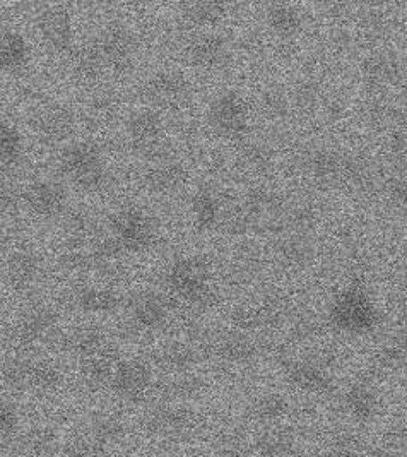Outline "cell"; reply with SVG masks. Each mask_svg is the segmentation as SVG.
Returning <instances> with one entry per match:
<instances>
[{"label":"cell","instance_id":"26","mask_svg":"<svg viewBox=\"0 0 407 457\" xmlns=\"http://www.w3.org/2000/svg\"><path fill=\"white\" fill-rule=\"evenodd\" d=\"M62 348L78 358H89L106 350V334L96 326H82L69 334L62 341Z\"/></svg>","mask_w":407,"mask_h":457},{"label":"cell","instance_id":"25","mask_svg":"<svg viewBox=\"0 0 407 457\" xmlns=\"http://www.w3.org/2000/svg\"><path fill=\"white\" fill-rule=\"evenodd\" d=\"M265 21H267L269 29L276 37H279L283 40H289V38H295L302 31L303 14L293 4L276 2V4H269V7L265 9Z\"/></svg>","mask_w":407,"mask_h":457},{"label":"cell","instance_id":"27","mask_svg":"<svg viewBox=\"0 0 407 457\" xmlns=\"http://www.w3.org/2000/svg\"><path fill=\"white\" fill-rule=\"evenodd\" d=\"M120 295L104 287H81L74 293V303L84 313H113L120 307Z\"/></svg>","mask_w":407,"mask_h":457},{"label":"cell","instance_id":"36","mask_svg":"<svg viewBox=\"0 0 407 457\" xmlns=\"http://www.w3.org/2000/svg\"><path fill=\"white\" fill-rule=\"evenodd\" d=\"M205 391H207V384L203 377L192 375L190 372L171 377L162 387L164 397L171 401L195 399V397H201Z\"/></svg>","mask_w":407,"mask_h":457},{"label":"cell","instance_id":"46","mask_svg":"<svg viewBox=\"0 0 407 457\" xmlns=\"http://www.w3.org/2000/svg\"><path fill=\"white\" fill-rule=\"evenodd\" d=\"M22 206V188L7 171L0 173V214L14 216Z\"/></svg>","mask_w":407,"mask_h":457},{"label":"cell","instance_id":"32","mask_svg":"<svg viewBox=\"0 0 407 457\" xmlns=\"http://www.w3.org/2000/svg\"><path fill=\"white\" fill-rule=\"evenodd\" d=\"M63 384L61 369L46 360H28L26 391L33 389L38 393H54Z\"/></svg>","mask_w":407,"mask_h":457},{"label":"cell","instance_id":"4","mask_svg":"<svg viewBox=\"0 0 407 457\" xmlns=\"http://www.w3.org/2000/svg\"><path fill=\"white\" fill-rule=\"evenodd\" d=\"M62 175L84 192H98L106 186L108 171L100 145L91 141L69 143L61 151Z\"/></svg>","mask_w":407,"mask_h":457},{"label":"cell","instance_id":"6","mask_svg":"<svg viewBox=\"0 0 407 457\" xmlns=\"http://www.w3.org/2000/svg\"><path fill=\"white\" fill-rule=\"evenodd\" d=\"M22 206L41 221H55L69 208V192L55 179H37L22 188Z\"/></svg>","mask_w":407,"mask_h":457},{"label":"cell","instance_id":"22","mask_svg":"<svg viewBox=\"0 0 407 457\" xmlns=\"http://www.w3.org/2000/svg\"><path fill=\"white\" fill-rule=\"evenodd\" d=\"M212 353L226 363L246 365V363H252L261 354V346L248 334L233 331V333L221 334L214 341Z\"/></svg>","mask_w":407,"mask_h":457},{"label":"cell","instance_id":"49","mask_svg":"<svg viewBox=\"0 0 407 457\" xmlns=\"http://www.w3.org/2000/svg\"><path fill=\"white\" fill-rule=\"evenodd\" d=\"M387 195L390 203L404 209L406 204V182L401 177H394L387 182Z\"/></svg>","mask_w":407,"mask_h":457},{"label":"cell","instance_id":"31","mask_svg":"<svg viewBox=\"0 0 407 457\" xmlns=\"http://www.w3.org/2000/svg\"><path fill=\"white\" fill-rule=\"evenodd\" d=\"M190 211L194 216V223L201 231L214 229L221 223V201L218 194L211 188H201L192 195Z\"/></svg>","mask_w":407,"mask_h":457},{"label":"cell","instance_id":"7","mask_svg":"<svg viewBox=\"0 0 407 457\" xmlns=\"http://www.w3.org/2000/svg\"><path fill=\"white\" fill-rule=\"evenodd\" d=\"M76 113L67 104H50L41 106L31 117V130L40 145L46 147L67 143L76 132Z\"/></svg>","mask_w":407,"mask_h":457},{"label":"cell","instance_id":"3","mask_svg":"<svg viewBox=\"0 0 407 457\" xmlns=\"http://www.w3.org/2000/svg\"><path fill=\"white\" fill-rule=\"evenodd\" d=\"M380 315L363 287L351 285L339 291L328 309V324L339 333L363 336L378 326Z\"/></svg>","mask_w":407,"mask_h":457},{"label":"cell","instance_id":"20","mask_svg":"<svg viewBox=\"0 0 407 457\" xmlns=\"http://www.w3.org/2000/svg\"><path fill=\"white\" fill-rule=\"evenodd\" d=\"M272 253L285 270H302L311 262L315 249L308 235L287 231L278 237L272 247Z\"/></svg>","mask_w":407,"mask_h":457},{"label":"cell","instance_id":"55","mask_svg":"<svg viewBox=\"0 0 407 457\" xmlns=\"http://www.w3.org/2000/svg\"><path fill=\"white\" fill-rule=\"evenodd\" d=\"M190 457H203V456H190Z\"/></svg>","mask_w":407,"mask_h":457},{"label":"cell","instance_id":"29","mask_svg":"<svg viewBox=\"0 0 407 457\" xmlns=\"http://www.w3.org/2000/svg\"><path fill=\"white\" fill-rule=\"evenodd\" d=\"M347 413L358 423H370L378 415V395L365 382L353 384L345 395Z\"/></svg>","mask_w":407,"mask_h":457},{"label":"cell","instance_id":"34","mask_svg":"<svg viewBox=\"0 0 407 457\" xmlns=\"http://www.w3.org/2000/svg\"><path fill=\"white\" fill-rule=\"evenodd\" d=\"M281 221H283V228L287 231L308 235L319 225L320 211L308 199L296 201L293 203V206H285Z\"/></svg>","mask_w":407,"mask_h":457},{"label":"cell","instance_id":"30","mask_svg":"<svg viewBox=\"0 0 407 457\" xmlns=\"http://www.w3.org/2000/svg\"><path fill=\"white\" fill-rule=\"evenodd\" d=\"M156 363L171 374H188L201 363V353L185 343H171L163 346L156 356Z\"/></svg>","mask_w":407,"mask_h":457},{"label":"cell","instance_id":"53","mask_svg":"<svg viewBox=\"0 0 407 457\" xmlns=\"http://www.w3.org/2000/svg\"><path fill=\"white\" fill-rule=\"evenodd\" d=\"M223 457H253L246 449L240 447V445H226L221 453Z\"/></svg>","mask_w":407,"mask_h":457},{"label":"cell","instance_id":"23","mask_svg":"<svg viewBox=\"0 0 407 457\" xmlns=\"http://www.w3.org/2000/svg\"><path fill=\"white\" fill-rule=\"evenodd\" d=\"M69 57L72 74L82 83H95L102 78L104 71H108L96 38L86 40L79 46H74Z\"/></svg>","mask_w":407,"mask_h":457},{"label":"cell","instance_id":"9","mask_svg":"<svg viewBox=\"0 0 407 457\" xmlns=\"http://www.w3.org/2000/svg\"><path fill=\"white\" fill-rule=\"evenodd\" d=\"M127 134L132 147L139 154H147L149 158H156L163 151L164 122L163 117L151 108H144L127 122Z\"/></svg>","mask_w":407,"mask_h":457},{"label":"cell","instance_id":"39","mask_svg":"<svg viewBox=\"0 0 407 457\" xmlns=\"http://www.w3.org/2000/svg\"><path fill=\"white\" fill-rule=\"evenodd\" d=\"M57 451V436L50 428H35L26 434L20 445L24 457H52Z\"/></svg>","mask_w":407,"mask_h":457},{"label":"cell","instance_id":"16","mask_svg":"<svg viewBox=\"0 0 407 457\" xmlns=\"http://www.w3.org/2000/svg\"><path fill=\"white\" fill-rule=\"evenodd\" d=\"M31 61V45L16 28H0V76H20Z\"/></svg>","mask_w":407,"mask_h":457},{"label":"cell","instance_id":"21","mask_svg":"<svg viewBox=\"0 0 407 457\" xmlns=\"http://www.w3.org/2000/svg\"><path fill=\"white\" fill-rule=\"evenodd\" d=\"M132 322L144 331L162 329L170 317V305L158 293H141L130 305Z\"/></svg>","mask_w":407,"mask_h":457},{"label":"cell","instance_id":"11","mask_svg":"<svg viewBox=\"0 0 407 457\" xmlns=\"http://www.w3.org/2000/svg\"><path fill=\"white\" fill-rule=\"evenodd\" d=\"M59 312L50 305H35L21 313L12 328V337L22 348H31L43 343L55 331Z\"/></svg>","mask_w":407,"mask_h":457},{"label":"cell","instance_id":"14","mask_svg":"<svg viewBox=\"0 0 407 457\" xmlns=\"http://www.w3.org/2000/svg\"><path fill=\"white\" fill-rule=\"evenodd\" d=\"M281 367L287 382L303 393L327 395L334 391L332 375L327 372L324 365L317 361L285 358L281 360Z\"/></svg>","mask_w":407,"mask_h":457},{"label":"cell","instance_id":"24","mask_svg":"<svg viewBox=\"0 0 407 457\" xmlns=\"http://www.w3.org/2000/svg\"><path fill=\"white\" fill-rule=\"evenodd\" d=\"M361 76L371 87H387L401 83L404 78V67L399 59L388 54H373L361 63Z\"/></svg>","mask_w":407,"mask_h":457},{"label":"cell","instance_id":"37","mask_svg":"<svg viewBox=\"0 0 407 457\" xmlns=\"http://www.w3.org/2000/svg\"><path fill=\"white\" fill-rule=\"evenodd\" d=\"M289 411H291L289 401L286 399L285 395H278V393H269V395L257 397L250 408L252 418L261 423L279 421L286 418Z\"/></svg>","mask_w":407,"mask_h":457},{"label":"cell","instance_id":"15","mask_svg":"<svg viewBox=\"0 0 407 457\" xmlns=\"http://www.w3.org/2000/svg\"><path fill=\"white\" fill-rule=\"evenodd\" d=\"M144 93L153 104L179 106L190 98L192 86L182 72L158 71L144 84Z\"/></svg>","mask_w":407,"mask_h":457},{"label":"cell","instance_id":"48","mask_svg":"<svg viewBox=\"0 0 407 457\" xmlns=\"http://www.w3.org/2000/svg\"><path fill=\"white\" fill-rule=\"evenodd\" d=\"M20 425L18 410L5 399H0V438L12 436Z\"/></svg>","mask_w":407,"mask_h":457},{"label":"cell","instance_id":"1","mask_svg":"<svg viewBox=\"0 0 407 457\" xmlns=\"http://www.w3.org/2000/svg\"><path fill=\"white\" fill-rule=\"evenodd\" d=\"M164 283L175 296L199 309L212 307L218 300L211 268L201 255H185L173 261L166 270Z\"/></svg>","mask_w":407,"mask_h":457},{"label":"cell","instance_id":"43","mask_svg":"<svg viewBox=\"0 0 407 457\" xmlns=\"http://www.w3.org/2000/svg\"><path fill=\"white\" fill-rule=\"evenodd\" d=\"M328 453L332 457H367L368 447L361 436L339 430L328 440Z\"/></svg>","mask_w":407,"mask_h":457},{"label":"cell","instance_id":"2","mask_svg":"<svg viewBox=\"0 0 407 457\" xmlns=\"http://www.w3.org/2000/svg\"><path fill=\"white\" fill-rule=\"evenodd\" d=\"M110 238L106 245L113 257L120 253H141L153 249L158 240V228L153 216L139 206H123L110 218Z\"/></svg>","mask_w":407,"mask_h":457},{"label":"cell","instance_id":"45","mask_svg":"<svg viewBox=\"0 0 407 457\" xmlns=\"http://www.w3.org/2000/svg\"><path fill=\"white\" fill-rule=\"evenodd\" d=\"M91 434H93V440L98 447H108V445L117 444L119 440H122L125 428L119 418L100 416L95 420Z\"/></svg>","mask_w":407,"mask_h":457},{"label":"cell","instance_id":"17","mask_svg":"<svg viewBox=\"0 0 407 457\" xmlns=\"http://www.w3.org/2000/svg\"><path fill=\"white\" fill-rule=\"evenodd\" d=\"M201 423V416L195 411L184 408V406H158L153 411H149L144 420V425L147 430L173 436V434H184L192 428H195Z\"/></svg>","mask_w":407,"mask_h":457},{"label":"cell","instance_id":"42","mask_svg":"<svg viewBox=\"0 0 407 457\" xmlns=\"http://www.w3.org/2000/svg\"><path fill=\"white\" fill-rule=\"evenodd\" d=\"M289 98L293 108H296L302 113H311L322 102V86L319 81L306 78L295 86Z\"/></svg>","mask_w":407,"mask_h":457},{"label":"cell","instance_id":"41","mask_svg":"<svg viewBox=\"0 0 407 457\" xmlns=\"http://www.w3.org/2000/svg\"><path fill=\"white\" fill-rule=\"evenodd\" d=\"M240 160L246 170L253 173H265L274 165V151L262 141H250L242 145Z\"/></svg>","mask_w":407,"mask_h":457},{"label":"cell","instance_id":"8","mask_svg":"<svg viewBox=\"0 0 407 457\" xmlns=\"http://www.w3.org/2000/svg\"><path fill=\"white\" fill-rule=\"evenodd\" d=\"M37 28L43 43L57 55H69L74 48V21L65 5H45L37 14Z\"/></svg>","mask_w":407,"mask_h":457},{"label":"cell","instance_id":"18","mask_svg":"<svg viewBox=\"0 0 407 457\" xmlns=\"http://www.w3.org/2000/svg\"><path fill=\"white\" fill-rule=\"evenodd\" d=\"M188 179L187 168L173 160H160L145 168L143 187L154 195H173L184 187Z\"/></svg>","mask_w":407,"mask_h":457},{"label":"cell","instance_id":"5","mask_svg":"<svg viewBox=\"0 0 407 457\" xmlns=\"http://www.w3.org/2000/svg\"><path fill=\"white\" fill-rule=\"evenodd\" d=\"M209 124L226 139L240 141L250 130V108L237 91H226L209 106Z\"/></svg>","mask_w":407,"mask_h":457},{"label":"cell","instance_id":"10","mask_svg":"<svg viewBox=\"0 0 407 457\" xmlns=\"http://www.w3.org/2000/svg\"><path fill=\"white\" fill-rule=\"evenodd\" d=\"M4 262L5 281L11 290L24 293L31 290L40 281L43 262L37 250L21 245L7 252Z\"/></svg>","mask_w":407,"mask_h":457},{"label":"cell","instance_id":"44","mask_svg":"<svg viewBox=\"0 0 407 457\" xmlns=\"http://www.w3.org/2000/svg\"><path fill=\"white\" fill-rule=\"evenodd\" d=\"M406 361V345L404 336L392 337L386 345L380 346V350L375 354V365L380 370H395L404 367Z\"/></svg>","mask_w":407,"mask_h":457},{"label":"cell","instance_id":"13","mask_svg":"<svg viewBox=\"0 0 407 457\" xmlns=\"http://www.w3.org/2000/svg\"><path fill=\"white\" fill-rule=\"evenodd\" d=\"M96 42L102 50L106 69H112L115 72L125 71L132 63L137 52L136 37L122 24L106 26L102 35L96 37Z\"/></svg>","mask_w":407,"mask_h":457},{"label":"cell","instance_id":"50","mask_svg":"<svg viewBox=\"0 0 407 457\" xmlns=\"http://www.w3.org/2000/svg\"><path fill=\"white\" fill-rule=\"evenodd\" d=\"M390 151L404 165V160H406V130L404 129H399V130H395L392 134V137H390Z\"/></svg>","mask_w":407,"mask_h":457},{"label":"cell","instance_id":"51","mask_svg":"<svg viewBox=\"0 0 407 457\" xmlns=\"http://www.w3.org/2000/svg\"><path fill=\"white\" fill-rule=\"evenodd\" d=\"M61 457H96V451L93 445L84 444V442H74L69 444L63 451Z\"/></svg>","mask_w":407,"mask_h":457},{"label":"cell","instance_id":"40","mask_svg":"<svg viewBox=\"0 0 407 457\" xmlns=\"http://www.w3.org/2000/svg\"><path fill=\"white\" fill-rule=\"evenodd\" d=\"M259 104H261L262 115L272 122H283L293 112V104H291L289 95L286 93L283 87H278V86L267 87L262 93Z\"/></svg>","mask_w":407,"mask_h":457},{"label":"cell","instance_id":"38","mask_svg":"<svg viewBox=\"0 0 407 457\" xmlns=\"http://www.w3.org/2000/svg\"><path fill=\"white\" fill-rule=\"evenodd\" d=\"M185 20L195 26H212L223 21L226 16V5L223 2H211V0H199V2H184L180 4Z\"/></svg>","mask_w":407,"mask_h":457},{"label":"cell","instance_id":"12","mask_svg":"<svg viewBox=\"0 0 407 457\" xmlns=\"http://www.w3.org/2000/svg\"><path fill=\"white\" fill-rule=\"evenodd\" d=\"M115 395L127 401H141L153 387V372L141 360L117 361L110 380Z\"/></svg>","mask_w":407,"mask_h":457},{"label":"cell","instance_id":"35","mask_svg":"<svg viewBox=\"0 0 407 457\" xmlns=\"http://www.w3.org/2000/svg\"><path fill=\"white\" fill-rule=\"evenodd\" d=\"M253 447L261 457H291L296 451V442L287 430L272 428L257 436Z\"/></svg>","mask_w":407,"mask_h":457},{"label":"cell","instance_id":"33","mask_svg":"<svg viewBox=\"0 0 407 457\" xmlns=\"http://www.w3.org/2000/svg\"><path fill=\"white\" fill-rule=\"evenodd\" d=\"M115 365H117V360L108 348L102 353L84 358L81 360L82 382L93 389L110 386Z\"/></svg>","mask_w":407,"mask_h":457},{"label":"cell","instance_id":"52","mask_svg":"<svg viewBox=\"0 0 407 457\" xmlns=\"http://www.w3.org/2000/svg\"><path fill=\"white\" fill-rule=\"evenodd\" d=\"M319 331H322V326H319L313 319H303L295 326V333L293 336L298 339H310L313 336H317Z\"/></svg>","mask_w":407,"mask_h":457},{"label":"cell","instance_id":"19","mask_svg":"<svg viewBox=\"0 0 407 457\" xmlns=\"http://www.w3.org/2000/svg\"><path fill=\"white\" fill-rule=\"evenodd\" d=\"M228 43L216 33H201L194 37L185 48L188 62L203 71H214L223 67L228 61Z\"/></svg>","mask_w":407,"mask_h":457},{"label":"cell","instance_id":"28","mask_svg":"<svg viewBox=\"0 0 407 457\" xmlns=\"http://www.w3.org/2000/svg\"><path fill=\"white\" fill-rule=\"evenodd\" d=\"M26 141L20 127L0 117V167L4 171L16 170L24 162Z\"/></svg>","mask_w":407,"mask_h":457},{"label":"cell","instance_id":"54","mask_svg":"<svg viewBox=\"0 0 407 457\" xmlns=\"http://www.w3.org/2000/svg\"><path fill=\"white\" fill-rule=\"evenodd\" d=\"M11 247V235L4 228H0V262L5 259Z\"/></svg>","mask_w":407,"mask_h":457},{"label":"cell","instance_id":"47","mask_svg":"<svg viewBox=\"0 0 407 457\" xmlns=\"http://www.w3.org/2000/svg\"><path fill=\"white\" fill-rule=\"evenodd\" d=\"M28 360L22 356L9 358L0 367V378L2 382L12 391H26V372H28Z\"/></svg>","mask_w":407,"mask_h":457}]
</instances>
